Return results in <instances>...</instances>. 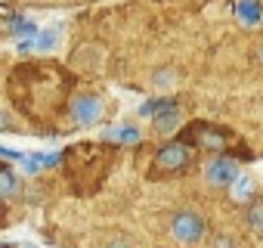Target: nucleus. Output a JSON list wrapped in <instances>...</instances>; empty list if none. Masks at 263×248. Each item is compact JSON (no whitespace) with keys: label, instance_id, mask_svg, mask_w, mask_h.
Returning <instances> with one entry per match:
<instances>
[{"label":"nucleus","instance_id":"obj_1","mask_svg":"<svg viewBox=\"0 0 263 248\" xmlns=\"http://www.w3.org/2000/svg\"><path fill=\"white\" fill-rule=\"evenodd\" d=\"M171 233H174V239L177 242H198L201 236H204V220L195 214V211H180V214H174V220H171Z\"/></svg>","mask_w":263,"mask_h":248},{"label":"nucleus","instance_id":"obj_5","mask_svg":"<svg viewBox=\"0 0 263 248\" xmlns=\"http://www.w3.org/2000/svg\"><path fill=\"white\" fill-rule=\"evenodd\" d=\"M102 59H105L102 47L90 44V47H81V50L71 56V65H74L78 72H84V75H96V72L102 68Z\"/></svg>","mask_w":263,"mask_h":248},{"label":"nucleus","instance_id":"obj_14","mask_svg":"<svg viewBox=\"0 0 263 248\" xmlns=\"http://www.w3.org/2000/svg\"><path fill=\"white\" fill-rule=\"evenodd\" d=\"M238 16H245L248 22H254V19L260 16V10H257L254 4H238Z\"/></svg>","mask_w":263,"mask_h":248},{"label":"nucleus","instance_id":"obj_11","mask_svg":"<svg viewBox=\"0 0 263 248\" xmlns=\"http://www.w3.org/2000/svg\"><path fill=\"white\" fill-rule=\"evenodd\" d=\"M248 223H251L254 233H263V202H257V205L248 208Z\"/></svg>","mask_w":263,"mask_h":248},{"label":"nucleus","instance_id":"obj_13","mask_svg":"<svg viewBox=\"0 0 263 248\" xmlns=\"http://www.w3.org/2000/svg\"><path fill=\"white\" fill-rule=\"evenodd\" d=\"M232 196H235V202H245V199L251 196V180H248V177H238V180L232 183Z\"/></svg>","mask_w":263,"mask_h":248},{"label":"nucleus","instance_id":"obj_9","mask_svg":"<svg viewBox=\"0 0 263 248\" xmlns=\"http://www.w3.org/2000/svg\"><path fill=\"white\" fill-rule=\"evenodd\" d=\"M102 137L105 140H121V143H137L140 140V131H134V128H108Z\"/></svg>","mask_w":263,"mask_h":248},{"label":"nucleus","instance_id":"obj_6","mask_svg":"<svg viewBox=\"0 0 263 248\" xmlns=\"http://www.w3.org/2000/svg\"><path fill=\"white\" fill-rule=\"evenodd\" d=\"M59 41H62V28H47V31H37V34L31 38V50L47 53V50H56Z\"/></svg>","mask_w":263,"mask_h":248},{"label":"nucleus","instance_id":"obj_8","mask_svg":"<svg viewBox=\"0 0 263 248\" xmlns=\"http://www.w3.org/2000/svg\"><path fill=\"white\" fill-rule=\"evenodd\" d=\"M22 162H25V174H37L41 168L56 165V155H25Z\"/></svg>","mask_w":263,"mask_h":248},{"label":"nucleus","instance_id":"obj_16","mask_svg":"<svg viewBox=\"0 0 263 248\" xmlns=\"http://www.w3.org/2000/svg\"><path fill=\"white\" fill-rule=\"evenodd\" d=\"M0 220H4V208H0Z\"/></svg>","mask_w":263,"mask_h":248},{"label":"nucleus","instance_id":"obj_2","mask_svg":"<svg viewBox=\"0 0 263 248\" xmlns=\"http://www.w3.org/2000/svg\"><path fill=\"white\" fill-rule=\"evenodd\" d=\"M186 162H189L186 143H167V146L158 152V158H155V171H158V174H171V171L186 168Z\"/></svg>","mask_w":263,"mask_h":248},{"label":"nucleus","instance_id":"obj_17","mask_svg":"<svg viewBox=\"0 0 263 248\" xmlns=\"http://www.w3.org/2000/svg\"><path fill=\"white\" fill-rule=\"evenodd\" d=\"M260 62H263V50H260Z\"/></svg>","mask_w":263,"mask_h":248},{"label":"nucleus","instance_id":"obj_12","mask_svg":"<svg viewBox=\"0 0 263 248\" xmlns=\"http://www.w3.org/2000/svg\"><path fill=\"white\" fill-rule=\"evenodd\" d=\"M16 192H19V180L10 171H4L0 174V196H16Z\"/></svg>","mask_w":263,"mask_h":248},{"label":"nucleus","instance_id":"obj_3","mask_svg":"<svg viewBox=\"0 0 263 248\" xmlns=\"http://www.w3.org/2000/svg\"><path fill=\"white\" fill-rule=\"evenodd\" d=\"M241 174H238V165L229 162V158H214L204 165V180L211 186H226V183H235Z\"/></svg>","mask_w":263,"mask_h":248},{"label":"nucleus","instance_id":"obj_10","mask_svg":"<svg viewBox=\"0 0 263 248\" xmlns=\"http://www.w3.org/2000/svg\"><path fill=\"white\" fill-rule=\"evenodd\" d=\"M195 143H201V146H220L223 143V134H217V131H208V124H204V131H198L195 134Z\"/></svg>","mask_w":263,"mask_h":248},{"label":"nucleus","instance_id":"obj_15","mask_svg":"<svg viewBox=\"0 0 263 248\" xmlns=\"http://www.w3.org/2000/svg\"><path fill=\"white\" fill-rule=\"evenodd\" d=\"M0 155H4V158H25L22 152H16V149H7V146H0Z\"/></svg>","mask_w":263,"mask_h":248},{"label":"nucleus","instance_id":"obj_4","mask_svg":"<svg viewBox=\"0 0 263 248\" xmlns=\"http://www.w3.org/2000/svg\"><path fill=\"white\" fill-rule=\"evenodd\" d=\"M99 115H102V102L96 96H78L71 102V118H74V124H81V128L99 121Z\"/></svg>","mask_w":263,"mask_h":248},{"label":"nucleus","instance_id":"obj_7","mask_svg":"<svg viewBox=\"0 0 263 248\" xmlns=\"http://www.w3.org/2000/svg\"><path fill=\"white\" fill-rule=\"evenodd\" d=\"M177 84H180V78H177V68H158V72L152 75V87H155L158 93H171Z\"/></svg>","mask_w":263,"mask_h":248}]
</instances>
